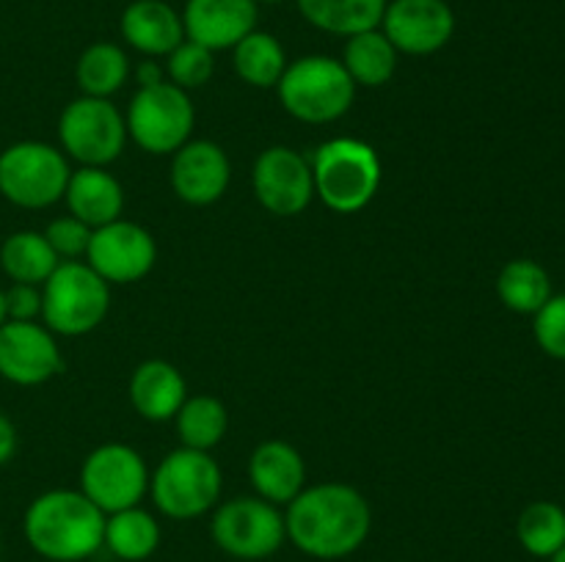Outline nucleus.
I'll list each match as a JSON object with an SVG mask.
<instances>
[{
	"label": "nucleus",
	"instance_id": "obj_1",
	"mask_svg": "<svg viewBox=\"0 0 565 562\" xmlns=\"http://www.w3.org/2000/svg\"><path fill=\"white\" fill-rule=\"evenodd\" d=\"M373 527L367 499L342 483L303 488L287 505L285 529L296 549L315 560H342L362 549Z\"/></svg>",
	"mask_w": 565,
	"mask_h": 562
},
{
	"label": "nucleus",
	"instance_id": "obj_2",
	"mask_svg": "<svg viewBox=\"0 0 565 562\" xmlns=\"http://www.w3.org/2000/svg\"><path fill=\"white\" fill-rule=\"evenodd\" d=\"M25 540L50 562H81L105 543V512L83 490H47L25 510Z\"/></svg>",
	"mask_w": 565,
	"mask_h": 562
},
{
	"label": "nucleus",
	"instance_id": "obj_3",
	"mask_svg": "<svg viewBox=\"0 0 565 562\" xmlns=\"http://www.w3.org/2000/svg\"><path fill=\"white\" fill-rule=\"evenodd\" d=\"M315 196L334 213H359L381 185V160L359 138H331L312 158Z\"/></svg>",
	"mask_w": 565,
	"mask_h": 562
},
{
	"label": "nucleus",
	"instance_id": "obj_4",
	"mask_svg": "<svg viewBox=\"0 0 565 562\" xmlns=\"http://www.w3.org/2000/svg\"><path fill=\"white\" fill-rule=\"evenodd\" d=\"M279 99L290 116L307 125H329L348 114L356 97V83L342 61L329 55H307L287 64L276 83Z\"/></svg>",
	"mask_w": 565,
	"mask_h": 562
},
{
	"label": "nucleus",
	"instance_id": "obj_5",
	"mask_svg": "<svg viewBox=\"0 0 565 562\" xmlns=\"http://www.w3.org/2000/svg\"><path fill=\"white\" fill-rule=\"evenodd\" d=\"M110 309L108 281L88 264L61 262L42 284V317L61 336H83L97 328Z\"/></svg>",
	"mask_w": 565,
	"mask_h": 562
},
{
	"label": "nucleus",
	"instance_id": "obj_6",
	"mask_svg": "<svg viewBox=\"0 0 565 562\" xmlns=\"http://www.w3.org/2000/svg\"><path fill=\"white\" fill-rule=\"evenodd\" d=\"M221 468L207 452L182 450L169 452L152 474V501L163 516L188 521L213 510L221 496Z\"/></svg>",
	"mask_w": 565,
	"mask_h": 562
},
{
	"label": "nucleus",
	"instance_id": "obj_7",
	"mask_svg": "<svg viewBox=\"0 0 565 562\" xmlns=\"http://www.w3.org/2000/svg\"><path fill=\"white\" fill-rule=\"evenodd\" d=\"M70 174L61 149L50 143L20 141L0 152V193L17 207L44 209L61 202Z\"/></svg>",
	"mask_w": 565,
	"mask_h": 562
},
{
	"label": "nucleus",
	"instance_id": "obj_8",
	"mask_svg": "<svg viewBox=\"0 0 565 562\" xmlns=\"http://www.w3.org/2000/svg\"><path fill=\"white\" fill-rule=\"evenodd\" d=\"M127 132L149 154H171L191 141L193 114L191 97L174 83L141 86L127 110Z\"/></svg>",
	"mask_w": 565,
	"mask_h": 562
},
{
	"label": "nucleus",
	"instance_id": "obj_9",
	"mask_svg": "<svg viewBox=\"0 0 565 562\" xmlns=\"http://www.w3.org/2000/svg\"><path fill=\"white\" fill-rule=\"evenodd\" d=\"M58 138L66 154L77 163L105 169L125 149L127 121L110 99L83 94L61 114Z\"/></svg>",
	"mask_w": 565,
	"mask_h": 562
},
{
	"label": "nucleus",
	"instance_id": "obj_10",
	"mask_svg": "<svg viewBox=\"0 0 565 562\" xmlns=\"http://www.w3.org/2000/svg\"><path fill=\"white\" fill-rule=\"evenodd\" d=\"M215 545L237 560H265L287 540L285 516L279 507L259 496L224 501L210 523Z\"/></svg>",
	"mask_w": 565,
	"mask_h": 562
},
{
	"label": "nucleus",
	"instance_id": "obj_11",
	"mask_svg": "<svg viewBox=\"0 0 565 562\" xmlns=\"http://www.w3.org/2000/svg\"><path fill=\"white\" fill-rule=\"evenodd\" d=\"M147 488V463L132 446L103 444L83 461L81 490L108 516L136 507Z\"/></svg>",
	"mask_w": 565,
	"mask_h": 562
},
{
	"label": "nucleus",
	"instance_id": "obj_12",
	"mask_svg": "<svg viewBox=\"0 0 565 562\" xmlns=\"http://www.w3.org/2000/svg\"><path fill=\"white\" fill-rule=\"evenodd\" d=\"M88 268L108 284H130L154 268L158 246L143 226L132 220H110L92 231L86 248Z\"/></svg>",
	"mask_w": 565,
	"mask_h": 562
},
{
	"label": "nucleus",
	"instance_id": "obj_13",
	"mask_svg": "<svg viewBox=\"0 0 565 562\" xmlns=\"http://www.w3.org/2000/svg\"><path fill=\"white\" fill-rule=\"evenodd\" d=\"M254 196L268 213L298 215L312 204V165L290 147H270L257 158L252 171Z\"/></svg>",
	"mask_w": 565,
	"mask_h": 562
},
{
	"label": "nucleus",
	"instance_id": "obj_14",
	"mask_svg": "<svg viewBox=\"0 0 565 562\" xmlns=\"http://www.w3.org/2000/svg\"><path fill=\"white\" fill-rule=\"evenodd\" d=\"M381 31L397 53H439L456 33V14L447 0H390Z\"/></svg>",
	"mask_w": 565,
	"mask_h": 562
},
{
	"label": "nucleus",
	"instance_id": "obj_15",
	"mask_svg": "<svg viewBox=\"0 0 565 562\" xmlns=\"http://www.w3.org/2000/svg\"><path fill=\"white\" fill-rule=\"evenodd\" d=\"M64 369L50 328L36 320H6L0 325V378L17 386L47 383Z\"/></svg>",
	"mask_w": 565,
	"mask_h": 562
},
{
	"label": "nucleus",
	"instance_id": "obj_16",
	"mask_svg": "<svg viewBox=\"0 0 565 562\" xmlns=\"http://www.w3.org/2000/svg\"><path fill=\"white\" fill-rule=\"evenodd\" d=\"M257 0H185L182 28L185 39L207 50H232L257 31Z\"/></svg>",
	"mask_w": 565,
	"mask_h": 562
},
{
	"label": "nucleus",
	"instance_id": "obj_17",
	"mask_svg": "<svg viewBox=\"0 0 565 562\" xmlns=\"http://www.w3.org/2000/svg\"><path fill=\"white\" fill-rule=\"evenodd\" d=\"M230 185V158L213 141H188L174 152L171 187L193 207L218 202Z\"/></svg>",
	"mask_w": 565,
	"mask_h": 562
},
{
	"label": "nucleus",
	"instance_id": "obj_18",
	"mask_svg": "<svg viewBox=\"0 0 565 562\" xmlns=\"http://www.w3.org/2000/svg\"><path fill=\"white\" fill-rule=\"evenodd\" d=\"M121 39L143 55H169L185 42L182 14L166 0H132L119 20Z\"/></svg>",
	"mask_w": 565,
	"mask_h": 562
},
{
	"label": "nucleus",
	"instance_id": "obj_19",
	"mask_svg": "<svg viewBox=\"0 0 565 562\" xmlns=\"http://www.w3.org/2000/svg\"><path fill=\"white\" fill-rule=\"evenodd\" d=\"M248 479L259 499L270 501V505H290L303 490L307 466L296 446L285 444V441H265L252 452Z\"/></svg>",
	"mask_w": 565,
	"mask_h": 562
},
{
	"label": "nucleus",
	"instance_id": "obj_20",
	"mask_svg": "<svg viewBox=\"0 0 565 562\" xmlns=\"http://www.w3.org/2000/svg\"><path fill=\"white\" fill-rule=\"evenodd\" d=\"M64 198L70 204L72 218L83 220L94 229L116 220L125 209V193H121L119 180L97 165H83L81 171H72Z\"/></svg>",
	"mask_w": 565,
	"mask_h": 562
},
{
	"label": "nucleus",
	"instance_id": "obj_21",
	"mask_svg": "<svg viewBox=\"0 0 565 562\" xmlns=\"http://www.w3.org/2000/svg\"><path fill=\"white\" fill-rule=\"evenodd\" d=\"M185 378L174 364L163 358H149L138 364V369L130 378V400L132 408L149 422H166L177 417L185 397Z\"/></svg>",
	"mask_w": 565,
	"mask_h": 562
},
{
	"label": "nucleus",
	"instance_id": "obj_22",
	"mask_svg": "<svg viewBox=\"0 0 565 562\" xmlns=\"http://www.w3.org/2000/svg\"><path fill=\"white\" fill-rule=\"evenodd\" d=\"M309 25L334 36H356L381 25L390 0H296Z\"/></svg>",
	"mask_w": 565,
	"mask_h": 562
},
{
	"label": "nucleus",
	"instance_id": "obj_23",
	"mask_svg": "<svg viewBox=\"0 0 565 562\" xmlns=\"http://www.w3.org/2000/svg\"><path fill=\"white\" fill-rule=\"evenodd\" d=\"M58 264L44 231H14L0 246V268L14 284H44Z\"/></svg>",
	"mask_w": 565,
	"mask_h": 562
},
{
	"label": "nucleus",
	"instance_id": "obj_24",
	"mask_svg": "<svg viewBox=\"0 0 565 562\" xmlns=\"http://www.w3.org/2000/svg\"><path fill=\"white\" fill-rule=\"evenodd\" d=\"M342 66L353 77L356 86L379 88L392 80L397 69V50L392 47L390 39L381 28L348 36L345 50H342Z\"/></svg>",
	"mask_w": 565,
	"mask_h": 562
},
{
	"label": "nucleus",
	"instance_id": "obj_25",
	"mask_svg": "<svg viewBox=\"0 0 565 562\" xmlns=\"http://www.w3.org/2000/svg\"><path fill=\"white\" fill-rule=\"evenodd\" d=\"M160 543V527L141 507L110 512L105 518V549L125 562H141L154 554Z\"/></svg>",
	"mask_w": 565,
	"mask_h": 562
},
{
	"label": "nucleus",
	"instance_id": "obj_26",
	"mask_svg": "<svg viewBox=\"0 0 565 562\" xmlns=\"http://www.w3.org/2000/svg\"><path fill=\"white\" fill-rule=\"evenodd\" d=\"M127 75H130V58L114 42H97L86 47L75 66L77 86L83 88L86 97L108 99L110 94L125 86Z\"/></svg>",
	"mask_w": 565,
	"mask_h": 562
},
{
	"label": "nucleus",
	"instance_id": "obj_27",
	"mask_svg": "<svg viewBox=\"0 0 565 562\" xmlns=\"http://www.w3.org/2000/svg\"><path fill=\"white\" fill-rule=\"evenodd\" d=\"M235 72L243 83L270 88L281 80L287 69V55L279 39L268 31H252L235 44Z\"/></svg>",
	"mask_w": 565,
	"mask_h": 562
},
{
	"label": "nucleus",
	"instance_id": "obj_28",
	"mask_svg": "<svg viewBox=\"0 0 565 562\" xmlns=\"http://www.w3.org/2000/svg\"><path fill=\"white\" fill-rule=\"evenodd\" d=\"M502 303L519 314H535L552 298L550 273L533 259H513L497 279Z\"/></svg>",
	"mask_w": 565,
	"mask_h": 562
},
{
	"label": "nucleus",
	"instance_id": "obj_29",
	"mask_svg": "<svg viewBox=\"0 0 565 562\" xmlns=\"http://www.w3.org/2000/svg\"><path fill=\"white\" fill-rule=\"evenodd\" d=\"M226 428H230V417H226L224 402L210 395L191 397L177 411V433L188 450H213L226 435Z\"/></svg>",
	"mask_w": 565,
	"mask_h": 562
},
{
	"label": "nucleus",
	"instance_id": "obj_30",
	"mask_svg": "<svg viewBox=\"0 0 565 562\" xmlns=\"http://www.w3.org/2000/svg\"><path fill=\"white\" fill-rule=\"evenodd\" d=\"M516 538L527 554L552 560L565 545V510L555 501H533L519 516Z\"/></svg>",
	"mask_w": 565,
	"mask_h": 562
},
{
	"label": "nucleus",
	"instance_id": "obj_31",
	"mask_svg": "<svg viewBox=\"0 0 565 562\" xmlns=\"http://www.w3.org/2000/svg\"><path fill=\"white\" fill-rule=\"evenodd\" d=\"M213 69H215L213 50L202 47V44L191 42V39H185L180 47L171 50L169 53L171 83L180 88H185V91L188 88L204 86V83L213 77Z\"/></svg>",
	"mask_w": 565,
	"mask_h": 562
},
{
	"label": "nucleus",
	"instance_id": "obj_32",
	"mask_svg": "<svg viewBox=\"0 0 565 562\" xmlns=\"http://www.w3.org/2000/svg\"><path fill=\"white\" fill-rule=\"evenodd\" d=\"M535 339L544 353L565 361V295H552L535 312Z\"/></svg>",
	"mask_w": 565,
	"mask_h": 562
},
{
	"label": "nucleus",
	"instance_id": "obj_33",
	"mask_svg": "<svg viewBox=\"0 0 565 562\" xmlns=\"http://www.w3.org/2000/svg\"><path fill=\"white\" fill-rule=\"evenodd\" d=\"M47 242L53 246V251L58 253L61 262H70L77 259L81 253H86L88 240H92V226H86L77 218H55L53 224L44 231Z\"/></svg>",
	"mask_w": 565,
	"mask_h": 562
},
{
	"label": "nucleus",
	"instance_id": "obj_34",
	"mask_svg": "<svg viewBox=\"0 0 565 562\" xmlns=\"http://www.w3.org/2000/svg\"><path fill=\"white\" fill-rule=\"evenodd\" d=\"M3 295L9 320H36L42 314V290L36 284H11Z\"/></svg>",
	"mask_w": 565,
	"mask_h": 562
},
{
	"label": "nucleus",
	"instance_id": "obj_35",
	"mask_svg": "<svg viewBox=\"0 0 565 562\" xmlns=\"http://www.w3.org/2000/svg\"><path fill=\"white\" fill-rule=\"evenodd\" d=\"M17 452V428L6 413H0V466L9 463Z\"/></svg>",
	"mask_w": 565,
	"mask_h": 562
},
{
	"label": "nucleus",
	"instance_id": "obj_36",
	"mask_svg": "<svg viewBox=\"0 0 565 562\" xmlns=\"http://www.w3.org/2000/svg\"><path fill=\"white\" fill-rule=\"evenodd\" d=\"M138 83H141V86H154V83H163V72H160V66L154 64V61H143V64L138 66Z\"/></svg>",
	"mask_w": 565,
	"mask_h": 562
},
{
	"label": "nucleus",
	"instance_id": "obj_37",
	"mask_svg": "<svg viewBox=\"0 0 565 562\" xmlns=\"http://www.w3.org/2000/svg\"><path fill=\"white\" fill-rule=\"evenodd\" d=\"M6 320H9L6 317V295H3V290H0V325H3Z\"/></svg>",
	"mask_w": 565,
	"mask_h": 562
},
{
	"label": "nucleus",
	"instance_id": "obj_38",
	"mask_svg": "<svg viewBox=\"0 0 565 562\" xmlns=\"http://www.w3.org/2000/svg\"><path fill=\"white\" fill-rule=\"evenodd\" d=\"M550 562H565V545H563V549L561 551H557V554L555 556H552V560Z\"/></svg>",
	"mask_w": 565,
	"mask_h": 562
},
{
	"label": "nucleus",
	"instance_id": "obj_39",
	"mask_svg": "<svg viewBox=\"0 0 565 562\" xmlns=\"http://www.w3.org/2000/svg\"><path fill=\"white\" fill-rule=\"evenodd\" d=\"M257 3H281V0H257Z\"/></svg>",
	"mask_w": 565,
	"mask_h": 562
}]
</instances>
